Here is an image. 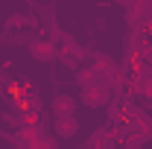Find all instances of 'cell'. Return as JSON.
I'll use <instances>...</instances> for the list:
<instances>
[{"instance_id":"8fae6325","label":"cell","mask_w":152,"mask_h":149,"mask_svg":"<svg viewBox=\"0 0 152 149\" xmlns=\"http://www.w3.org/2000/svg\"><path fill=\"white\" fill-rule=\"evenodd\" d=\"M58 146V134L56 131H38L35 134V149H56Z\"/></svg>"},{"instance_id":"3957f363","label":"cell","mask_w":152,"mask_h":149,"mask_svg":"<svg viewBox=\"0 0 152 149\" xmlns=\"http://www.w3.org/2000/svg\"><path fill=\"white\" fill-rule=\"evenodd\" d=\"M73 82L82 88V85H91V82H105V85H111V79H108V67H102V64H96V61H91V64H79L73 70Z\"/></svg>"},{"instance_id":"6da1fadb","label":"cell","mask_w":152,"mask_h":149,"mask_svg":"<svg viewBox=\"0 0 152 149\" xmlns=\"http://www.w3.org/2000/svg\"><path fill=\"white\" fill-rule=\"evenodd\" d=\"M111 85H105V82H91V85H82V96H79V102H85L88 108H105L108 102H111Z\"/></svg>"},{"instance_id":"ba28073f","label":"cell","mask_w":152,"mask_h":149,"mask_svg":"<svg viewBox=\"0 0 152 149\" xmlns=\"http://www.w3.org/2000/svg\"><path fill=\"white\" fill-rule=\"evenodd\" d=\"M9 143L18 149H35V129L26 123L23 129H15V134L9 137Z\"/></svg>"},{"instance_id":"7c38bea8","label":"cell","mask_w":152,"mask_h":149,"mask_svg":"<svg viewBox=\"0 0 152 149\" xmlns=\"http://www.w3.org/2000/svg\"><path fill=\"white\" fill-rule=\"evenodd\" d=\"M120 143H123V146H126V149H137V146H143L146 140H143V134H140V131L129 129V131H126V137H123Z\"/></svg>"},{"instance_id":"52a82bcc","label":"cell","mask_w":152,"mask_h":149,"mask_svg":"<svg viewBox=\"0 0 152 149\" xmlns=\"http://www.w3.org/2000/svg\"><path fill=\"white\" fill-rule=\"evenodd\" d=\"M50 111H53V117L76 114V96H70V93H56L53 102H50Z\"/></svg>"},{"instance_id":"9c48e42d","label":"cell","mask_w":152,"mask_h":149,"mask_svg":"<svg viewBox=\"0 0 152 149\" xmlns=\"http://www.w3.org/2000/svg\"><path fill=\"white\" fill-rule=\"evenodd\" d=\"M20 99H23V111H26V117H35V114L44 111V99H41V93L32 91V88H26Z\"/></svg>"},{"instance_id":"277c9868","label":"cell","mask_w":152,"mask_h":149,"mask_svg":"<svg viewBox=\"0 0 152 149\" xmlns=\"http://www.w3.org/2000/svg\"><path fill=\"white\" fill-rule=\"evenodd\" d=\"M26 47H29V56L35 58V61H44L47 64V61H56L58 58V44L53 38H32Z\"/></svg>"},{"instance_id":"5b68a950","label":"cell","mask_w":152,"mask_h":149,"mask_svg":"<svg viewBox=\"0 0 152 149\" xmlns=\"http://www.w3.org/2000/svg\"><path fill=\"white\" fill-rule=\"evenodd\" d=\"M53 131L58 134V140H70L79 131V120L76 114H64V117H53Z\"/></svg>"},{"instance_id":"5bb4252c","label":"cell","mask_w":152,"mask_h":149,"mask_svg":"<svg viewBox=\"0 0 152 149\" xmlns=\"http://www.w3.org/2000/svg\"><path fill=\"white\" fill-rule=\"evenodd\" d=\"M114 3H123V6H134V3H146V0H114Z\"/></svg>"},{"instance_id":"4fadbf2b","label":"cell","mask_w":152,"mask_h":149,"mask_svg":"<svg viewBox=\"0 0 152 149\" xmlns=\"http://www.w3.org/2000/svg\"><path fill=\"white\" fill-rule=\"evenodd\" d=\"M91 61L102 64V67H111V64H114V58L108 56V53H99V50H96V53H91Z\"/></svg>"},{"instance_id":"8992f818","label":"cell","mask_w":152,"mask_h":149,"mask_svg":"<svg viewBox=\"0 0 152 149\" xmlns=\"http://www.w3.org/2000/svg\"><path fill=\"white\" fill-rule=\"evenodd\" d=\"M117 140H114V134H111V126H99V129H94L91 131V137L85 140V146L88 149H111Z\"/></svg>"},{"instance_id":"7a4b0ae2","label":"cell","mask_w":152,"mask_h":149,"mask_svg":"<svg viewBox=\"0 0 152 149\" xmlns=\"http://www.w3.org/2000/svg\"><path fill=\"white\" fill-rule=\"evenodd\" d=\"M126 123H129L134 131H140L143 140H152V117H149L146 108H140V105L129 102V105H126Z\"/></svg>"},{"instance_id":"30bf717a","label":"cell","mask_w":152,"mask_h":149,"mask_svg":"<svg viewBox=\"0 0 152 149\" xmlns=\"http://www.w3.org/2000/svg\"><path fill=\"white\" fill-rule=\"evenodd\" d=\"M3 123H6L9 129H23V126L29 123V117H26V111H23V108H15V111H6Z\"/></svg>"}]
</instances>
